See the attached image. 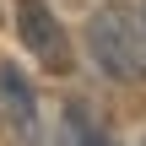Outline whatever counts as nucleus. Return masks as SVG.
Listing matches in <instances>:
<instances>
[{
    "mask_svg": "<svg viewBox=\"0 0 146 146\" xmlns=\"http://www.w3.org/2000/svg\"><path fill=\"white\" fill-rule=\"evenodd\" d=\"M141 16H146V5H141Z\"/></svg>",
    "mask_w": 146,
    "mask_h": 146,
    "instance_id": "nucleus-5",
    "label": "nucleus"
},
{
    "mask_svg": "<svg viewBox=\"0 0 146 146\" xmlns=\"http://www.w3.org/2000/svg\"><path fill=\"white\" fill-rule=\"evenodd\" d=\"M87 49L98 60V70H108L114 81H146V16L141 5H98L87 16Z\"/></svg>",
    "mask_w": 146,
    "mask_h": 146,
    "instance_id": "nucleus-1",
    "label": "nucleus"
},
{
    "mask_svg": "<svg viewBox=\"0 0 146 146\" xmlns=\"http://www.w3.org/2000/svg\"><path fill=\"white\" fill-rule=\"evenodd\" d=\"M0 108H5V119L33 141V125H38V103H33V87L22 81V70L16 65H0Z\"/></svg>",
    "mask_w": 146,
    "mask_h": 146,
    "instance_id": "nucleus-3",
    "label": "nucleus"
},
{
    "mask_svg": "<svg viewBox=\"0 0 146 146\" xmlns=\"http://www.w3.org/2000/svg\"><path fill=\"white\" fill-rule=\"evenodd\" d=\"M16 33H22V43L33 49V60H38V65H49L54 76H65V70H70L65 27H60V16H54L43 0H16Z\"/></svg>",
    "mask_w": 146,
    "mask_h": 146,
    "instance_id": "nucleus-2",
    "label": "nucleus"
},
{
    "mask_svg": "<svg viewBox=\"0 0 146 146\" xmlns=\"http://www.w3.org/2000/svg\"><path fill=\"white\" fill-rule=\"evenodd\" d=\"M60 125H65V146H114V135L92 119V108H87V103H65Z\"/></svg>",
    "mask_w": 146,
    "mask_h": 146,
    "instance_id": "nucleus-4",
    "label": "nucleus"
}]
</instances>
